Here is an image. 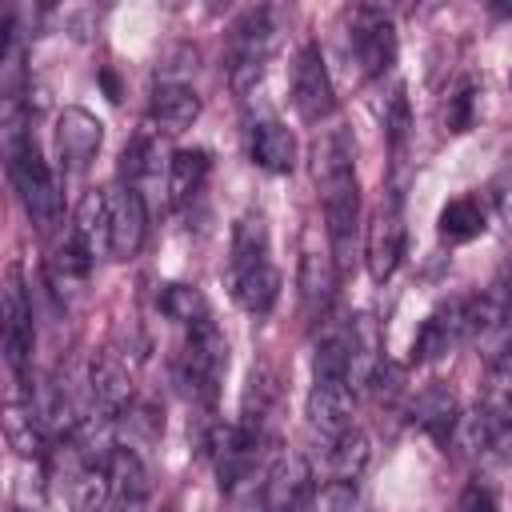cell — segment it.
<instances>
[{"instance_id": "1", "label": "cell", "mask_w": 512, "mask_h": 512, "mask_svg": "<svg viewBox=\"0 0 512 512\" xmlns=\"http://www.w3.org/2000/svg\"><path fill=\"white\" fill-rule=\"evenodd\" d=\"M312 180L320 188V204H324V224H328V240H332V256L336 268L348 264L352 248H356V228H360V180H356V144L348 136L344 124L324 128L312 140Z\"/></svg>"}, {"instance_id": "2", "label": "cell", "mask_w": 512, "mask_h": 512, "mask_svg": "<svg viewBox=\"0 0 512 512\" xmlns=\"http://www.w3.org/2000/svg\"><path fill=\"white\" fill-rule=\"evenodd\" d=\"M4 156H8V180L24 204V212L32 216L36 228H52L60 224V184L32 136V128L20 120V100H8V116H4Z\"/></svg>"}, {"instance_id": "3", "label": "cell", "mask_w": 512, "mask_h": 512, "mask_svg": "<svg viewBox=\"0 0 512 512\" xmlns=\"http://www.w3.org/2000/svg\"><path fill=\"white\" fill-rule=\"evenodd\" d=\"M224 372H228V340L216 328V320L208 316L204 324L184 328V344H180V356H176V380H180L184 396L196 408L212 412L216 396H220V384H224Z\"/></svg>"}, {"instance_id": "4", "label": "cell", "mask_w": 512, "mask_h": 512, "mask_svg": "<svg viewBox=\"0 0 512 512\" xmlns=\"http://www.w3.org/2000/svg\"><path fill=\"white\" fill-rule=\"evenodd\" d=\"M280 28H284V12L268 8V4L248 8L232 24V36H228V84H232L236 96H248L260 84L268 60L276 52Z\"/></svg>"}, {"instance_id": "5", "label": "cell", "mask_w": 512, "mask_h": 512, "mask_svg": "<svg viewBox=\"0 0 512 512\" xmlns=\"http://www.w3.org/2000/svg\"><path fill=\"white\" fill-rule=\"evenodd\" d=\"M0 316H4V360L12 372V384L20 392H32L28 372H32V348H36V328H32V300L24 288L20 264L8 268L4 276V296H0Z\"/></svg>"}, {"instance_id": "6", "label": "cell", "mask_w": 512, "mask_h": 512, "mask_svg": "<svg viewBox=\"0 0 512 512\" xmlns=\"http://www.w3.org/2000/svg\"><path fill=\"white\" fill-rule=\"evenodd\" d=\"M396 24L376 4H356L348 12V52L364 76H384L396 64Z\"/></svg>"}, {"instance_id": "7", "label": "cell", "mask_w": 512, "mask_h": 512, "mask_svg": "<svg viewBox=\"0 0 512 512\" xmlns=\"http://www.w3.org/2000/svg\"><path fill=\"white\" fill-rule=\"evenodd\" d=\"M256 452H260V432H252L248 424L232 420H216L212 432H208V456H212V468H216V484L224 492H236L244 480H252V468H256Z\"/></svg>"}, {"instance_id": "8", "label": "cell", "mask_w": 512, "mask_h": 512, "mask_svg": "<svg viewBox=\"0 0 512 512\" xmlns=\"http://www.w3.org/2000/svg\"><path fill=\"white\" fill-rule=\"evenodd\" d=\"M400 256H404L400 188H388V196L380 200V208L372 212L368 232H364V264H368V276H372L376 284H384V280L400 268Z\"/></svg>"}, {"instance_id": "9", "label": "cell", "mask_w": 512, "mask_h": 512, "mask_svg": "<svg viewBox=\"0 0 512 512\" xmlns=\"http://www.w3.org/2000/svg\"><path fill=\"white\" fill-rule=\"evenodd\" d=\"M468 324H472V300L468 296H452V300L436 304L424 316V324L416 328L412 364H436V360H444L460 340H468Z\"/></svg>"}, {"instance_id": "10", "label": "cell", "mask_w": 512, "mask_h": 512, "mask_svg": "<svg viewBox=\"0 0 512 512\" xmlns=\"http://www.w3.org/2000/svg\"><path fill=\"white\" fill-rule=\"evenodd\" d=\"M292 104H296L300 120H308V124L328 120L336 108V92H332V76H328L320 44H304L292 60Z\"/></svg>"}, {"instance_id": "11", "label": "cell", "mask_w": 512, "mask_h": 512, "mask_svg": "<svg viewBox=\"0 0 512 512\" xmlns=\"http://www.w3.org/2000/svg\"><path fill=\"white\" fill-rule=\"evenodd\" d=\"M104 192H108V256L112 260H132L144 248V236H148L144 196L132 184H112Z\"/></svg>"}, {"instance_id": "12", "label": "cell", "mask_w": 512, "mask_h": 512, "mask_svg": "<svg viewBox=\"0 0 512 512\" xmlns=\"http://www.w3.org/2000/svg\"><path fill=\"white\" fill-rule=\"evenodd\" d=\"M312 468L300 452H280L264 472V508L268 512H312Z\"/></svg>"}, {"instance_id": "13", "label": "cell", "mask_w": 512, "mask_h": 512, "mask_svg": "<svg viewBox=\"0 0 512 512\" xmlns=\"http://www.w3.org/2000/svg\"><path fill=\"white\" fill-rule=\"evenodd\" d=\"M352 404H356V388L348 384V376H312L308 424L324 440H336V436H344L352 428Z\"/></svg>"}, {"instance_id": "14", "label": "cell", "mask_w": 512, "mask_h": 512, "mask_svg": "<svg viewBox=\"0 0 512 512\" xmlns=\"http://www.w3.org/2000/svg\"><path fill=\"white\" fill-rule=\"evenodd\" d=\"M100 144H104V124L88 108H64L56 116V152L68 172L88 168L96 160Z\"/></svg>"}, {"instance_id": "15", "label": "cell", "mask_w": 512, "mask_h": 512, "mask_svg": "<svg viewBox=\"0 0 512 512\" xmlns=\"http://www.w3.org/2000/svg\"><path fill=\"white\" fill-rule=\"evenodd\" d=\"M88 396H92V408L112 416V420H120L132 408V376H128L124 360L112 348L92 356V364H88Z\"/></svg>"}, {"instance_id": "16", "label": "cell", "mask_w": 512, "mask_h": 512, "mask_svg": "<svg viewBox=\"0 0 512 512\" xmlns=\"http://www.w3.org/2000/svg\"><path fill=\"white\" fill-rule=\"evenodd\" d=\"M296 288H300V316H304L308 324H316L320 316H328V308H332V300H336V256L308 248V252L300 256Z\"/></svg>"}, {"instance_id": "17", "label": "cell", "mask_w": 512, "mask_h": 512, "mask_svg": "<svg viewBox=\"0 0 512 512\" xmlns=\"http://www.w3.org/2000/svg\"><path fill=\"white\" fill-rule=\"evenodd\" d=\"M344 344H348V384L352 388H372L376 372L384 368V340H380V324L360 312L344 324Z\"/></svg>"}, {"instance_id": "18", "label": "cell", "mask_w": 512, "mask_h": 512, "mask_svg": "<svg viewBox=\"0 0 512 512\" xmlns=\"http://www.w3.org/2000/svg\"><path fill=\"white\" fill-rule=\"evenodd\" d=\"M196 116H200V96H196L192 84H184V80H176V84L172 80H156L152 104H148V120H152L156 132L180 136L184 128L196 124Z\"/></svg>"}, {"instance_id": "19", "label": "cell", "mask_w": 512, "mask_h": 512, "mask_svg": "<svg viewBox=\"0 0 512 512\" xmlns=\"http://www.w3.org/2000/svg\"><path fill=\"white\" fill-rule=\"evenodd\" d=\"M268 252H272V236H268V220H264V212H244V216L232 224L228 280H236V276H244V272H252V268L272 264Z\"/></svg>"}, {"instance_id": "20", "label": "cell", "mask_w": 512, "mask_h": 512, "mask_svg": "<svg viewBox=\"0 0 512 512\" xmlns=\"http://www.w3.org/2000/svg\"><path fill=\"white\" fill-rule=\"evenodd\" d=\"M248 152H252V160L264 172H292L296 168V136H292V128H284L272 116L260 120V124H252Z\"/></svg>"}, {"instance_id": "21", "label": "cell", "mask_w": 512, "mask_h": 512, "mask_svg": "<svg viewBox=\"0 0 512 512\" xmlns=\"http://www.w3.org/2000/svg\"><path fill=\"white\" fill-rule=\"evenodd\" d=\"M412 420L440 444L452 440L456 432V420H460V408H456V392L448 384H428L416 400H412Z\"/></svg>"}, {"instance_id": "22", "label": "cell", "mask_w": 512, "mask_h": 512, "mask_svg": "<svg viewBox=\"0 0 512 512\" xmlns=\"http://www.w3.org/2000/svg\"><path fill=\"white\" fill-rule=\"evenodd\" d=\"M4 436H8V444H12L20 456H32V460H36V456H44L48 436H44V428H40V420H36L32 392L12 388L8 408H4Z\"/></svg>"}, {"instance_id": "23", "label": "cell", "mask_w": 512, "mask_h": 512, "mask_svg": "<svg viewBox=\"0 0 512 512\" xmlns=\"http://www.w3.org/2000/svg\"><path fill=\"white\" fill-rule=\"evenodd\" d=\"M92 260H96V252L92 248H84L72 232L52 248V256H48V280H52V288L56 292H76V288H84L88 284V272H92Z\"/></svg>"}, {"instance_id": "24", "label": "cell", "mask_w": 512, "mask_h": 512, "mask_svg": "<svg viewBox=\"0 0 512 512\" xmlns=\"http://www.w3.org/2000/svg\"><path fill=\"white\" fill-rule=\"evenodd\" d=\"M208 172H212L208 148H176L172 160H168V196H172V204H188L204 188Z\"/></svg>"}, {"instance_id": "25", "label": "cell", "mask_w": 512, "mask_h": 512, "mask_svg": "<svg viewBox=\"0 0 512 512\" xmlns=\"http://www.w3.org/2000/svg\"><path fill=\"white\" fill-rule=\"evenodd\" d=\"M484 228H488V220H484V208H480L476 196H456V200H448V204L440 208V220H436V232H440L444 244H468V240H476Z\"/></svg>"}, {"instance_id": "26", "label": "cell", "mask_w": 512, "mask_h": 512, "mask_svg": "<svg viewBox=\"0 0 512 512\" xmlns=\"http://www.w3.org/2000/svg\"><path fill=\"white\" fill-rule=\"evenodd\" d=\"M232 296H236V304L244 312L268 316L272 304L280 300V272H276V264H264V268H252V272L236 276L232 280Z\"/></svg>"}, {"instance_id": "27", "label": "cell", "mask_w": 512, "mask_h": 512, "mask_svg": "<svg viewBox=\"0 0 512 512\" xmlns=\"http://www.w3.org/2000/svg\"><path fill=\"white\" fill-rule=\"evenodd\" d=\"M156 304H160V312H164L168 320H176V324H184V328H196V324L208 320V300H204V292H200L196 284H184V280L160 284Z\"/></svg>"}, {"instance_id": "28", "label": "cell", "mask_w": 512, "mask_h": 512, "mask_svg": "<svg viewBox=\"0 0 512 512\" xmlns=\"http://www.w3.org/2000/svg\"><path fill=\"white\" fill-rule=\"evenodd\" d=\"M324 464H328V476H332V480L356 484V476H360V472H364V464H368V436H364L360 428H348L344 436L328 440Z\"/></svg>"}, {"instance_id": "29", "label": "cell", "mask_w": 512, "mask_h": 512, "mask_svg": "<svg viewBox=\"0 0 512 512\" xmlns=\"http://www.w3.org/2000/svg\"><path fill=\"white\" fill-rule=\"evenodd\" d=\"M84 248H108V192H84L76 212H72V228H68Z\"/></svg>"}, {"instance_id": "30", "label": "cell", "mask_w": 512, "mask_h": 512, "mask_svg": "<svg viewBox=\"0 0 512 512\" xmlns=\"http://www.w3.org/2000/svg\"><path fill=\"white\" fill-rule=\"evenodd\" d=\"M408 128H412V112H408V96L404 88L396 84L388 104H384V132H388V144H392V164L396 172L404 168V156H408Z\"/></svg>"}, {"instance_id": "31", "label": "cell", "mask_w": 512, "mask_h": 512, "mask_svg": "<svg viewBox=\"0 0 512 512\" xmlns=\"http://www.w3.org/2000/svg\"><path fill=\"white\" fill-rule=\"evenodd\" d=\"M472 108H476V84L464 80V84L448 96V108H444L448 132H468V128H472Z\"/></svg>"}, {"instance_id": "32", "label": "cell", "mask_w": 512, "mask_h": 512, "mask_svg": "<svg viewBox=\"0 0 512 512\" xmlns=\"http://www.w3.org/2000/svg\"><path fill=\"white\" fill-rule=\"evenodd\" d=\"M488 192H492V208H496L500 224L512 232V164L496 172V180L488 184Z\"/></svg>"}, {"instance_id": "33", "label": "cell", "mask_w": 512, "mask_h": 512, "mask_svg": "<svg viewBox=\"0 0 512 512\" xmlns=\"http://www.w3.org/2000/svg\"><path fill=\"white\" fill-rule=\"evenodd\" d=\"M456 512H496V500H492V492L484 484H468L460 492V500H456Z\"/></svg>"}]
</instances>
